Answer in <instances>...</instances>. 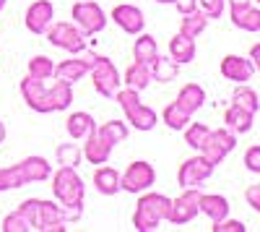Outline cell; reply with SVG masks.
<instances>
[{"label": "cell", "instance_id": "1", "mask_svg": "<svg viewBox=\"0 0 260 232\" xmlns=\"http://www.w3.org/2000/svg\"><path fill=\"white\" fill-rule=\"evenodd\" d=\"M169 206H172V198L164 193L141 196V201L136 206V214H133V227L138 232H156L159 224L167 222V217H169Z\"/></svg>", "mask_w": 260, "mask_h": 232}, {"label": "cell", "instance_id": "2", "mask_svg": "<svg viewBox=\"0 0 260 232\" xmlns=\"http://www.w3.org/2000/svg\"><path fill=\"white\" fill-rule=\"evenodd\" d=\"M115 99H117V104L122 107V112H125V118H127V123L133 125L136 131H154L156 128V112L151 110V107H146V104L138 99V92L136 89H117V94H115Z\"/></svg>", "mask_w": 260, "mask_h": 232}, {"label": "cell", "instance_id": "3", "mask_svg": "<svg viewBox=\"0 0 260 232\" xmlns=\"http://www.w3.org/2000/svg\"><path fill=\"white\" fill-rule=\"evenodd\" d=\"M52 178V196L57 198V204L62 206H73V204H83V193L86 185L83 178L76 172V167H57Z\"/></svg>", "mask_w": 260, "mask_h": 232}, {"label": "cell", "instance_id": "4", "mask_svg": "<svg viewBox=\"0 0 260 232\" xmlns=\"http://www.w3.org/2000/svg\"><path fill=\"white\" fill-rule=\"evenodd\" d=\"M45 37L50 45L71 52V55H81L86 50V34L76 24H71V21H52L45 32Z\"/></svg>", "mask_w": 260, "mask_h": 232}, {"label": "cell", "instance_id": "5", "mask_svg": "<svg viewBox=\"0 0 260 232\" xmlns=\"http://www.w3.org/2000/svg\"><path fill=\"white\" fill-rule=\"evenodd\" d=\"M89 73H91V81H94L96 94H102V97H107V99H112V97L117 94V89L122 86V78H120V73H117V68H115V63L107 57V55H94V57H91Z\"/></svg>", "mask_w": 260, "mask_h": 232}, {"label": "cell", "instance_id": "6", "mask_svg": "<svg viewBox=\"0 0 260 232\" xmlns=\"http://www.w3.org/2000/svg\"><path fill=\"white\" fill-rule=\"evenodd\" d=\"M71 16H73V24H76L86 37L99 34V32H104V26H107V16H104L102 6L94 3V0H78V3L73 6V11H71Z\"/></svg>", "mask_w": 260, "mask_h": 232}, {"label": "cell", "instance_id": "7", "mask_svg": "<svg viewBox=\"0 0 260 232\" xmlns=\"http://www.w3.org/2000/svg\"><path fill=\"white\" fill-rule=\"evenodd\" d=\"M201 196H203L201 188H182V193L172 201V206H169L167 222L177 224V227L192 222L195 217H198V212H201Z\"/></svg>", "mask_w": 260, "mask_h": 232}, {"label": "cell", "instance_id": "8", "mask_svg": "<svg viewBox=\"0 0 260 232\" xmlns=\"http://www.w3.org/2000/svg\"><path fill=\"white\" fill-rule=\"evenodd\" d=\"M156 183V170L148 162H130L127 170L120 175V191L143 193Z\"/></svg>", "mask_w": 260, "mask_h": 232}, {"label": "cell", "instance_id": "9", "mask_svg": "<svg viewBox=\"0 0 260 232\" xmlns=\"http://www.w3.org/2000/svg\"><path fill=\"white\" fill-rule=\"evenodd\" d=\"M234 146H237V133L224 125V128H216V131L208 133V141L198 154H203L211 164H221L224 157L229 152H234Z\"/></svg>", "mask_w": 260, "mask_h": 232}, {"label": "cell", "instance_id": "10", "mask_svg": "<svg viewBox=\"0 0 260 232\" xmlns=\"http://www.w3.org/2000/svg\"><path fill=\"white\" fill-rule=\"evenodd\" d=\"M216 170V164H211L203 154L198 157H190L180 164V172H177V183L182 188H201Z\"/></svg>", "mask_w": 260, "mask_h": 232}, {"label": "cell", "instance_id": "11", "mask_svg": "<svg viewBox=\"0 0 260 232\" xmlns=\"http://www.w3.org/2000/svg\"><path fill=\"white\" fill-rule=\"evenodd\" d=\"M21 97L34 112H52V102H50V86H45V81H37L26 76L21 81Z\"/></svg>", "mask_w": 260, "mask_h": 232}, {"label": "cell", "instance_id": "12", "mask_svg": "<svg viewBox=\"0 0 260 232\" xmlns=\"http://www.w3.org/2000/svg\"><path fill=\"white\" fill-rule=\"evenodd\" d=\"M37 229L45 232H62L65 227V217H62V206L57 201H42L37 204Z\"/></svg>", "mask_w": 260, "mask_h": 232}, {"label": "cell", "instance_id": "13", "mask_svg": "<svg viewBox=\"0 0 260 232\" xmlns=\"http://www.w3.org/2000/svg\"><path fill=\"white\" fill-rule=\"evenodd\" d=\"M112 21L127 34H141L143 26H146V18H143V11L138 6H130V3H120L112 8Z\"/></svg>", "mask_w": 260, "mask_h": 232}, {"label": "cell", "instance_id": "14", "mask_svg": "<svg viewBox=\"0 0 260 232\" xmlns=\"http://www.w3.org/2000/svg\"><path fill=\"white\" fill-rule=\"evenodd\" d=\"M52 18H55V8L50 0H37V3H31L26 8V29L31 34H45L47 26L52 24Z\"/></svg>", "mask_w": 260, "mask_h": 232}, {"label": "cell", "instance_id": "15", "mask_svg": "<svg viewBox=\"0 0 260 232\" xmlns=\"http://www.w3.org/2000/svg\"><path fill=\"white\" fill-rule=\"evenodd\" d=\"M219 71H221V76L226 81H234V83H247L255 76V66L242 55H226L221 60Z\"/></svg>", "mask_w": 260, "mask_h": 232}, {"label": "cell", "instance_id": "16", "mask_svg": "<svg viewBox=\"0 0 260 232\" xmlns=\"http://www.w3.org/2000/svg\"><path fill=\"white\" fill-rule=\"evenodd\" d=\"M112 149H115V146H112V143H107L104 136L94 128L89 136H86V143H83L81 154H83L86 162H91V164H107V162H110Z\"/></svg>", "mask_w": 260, "mask_h": 232}, {"label": "cell", "instance_id": "17", "mask_svg": "<svg viewBox=\"0 0 260 232\" xmlns=\"http://www.w3.org/2000/svg\"><path fill=\"white\" fill-rule=\"evenodd\" d=\"M18 170L24 175V183H45L52 175V164L45 157H26L18 162Z\"/></svg>", "mask_w": 260, "mask_h": 232}, {"label": "cell", "instance_id": "18", "mask_svg": "<svg viewBox=\"0 0 260 232\" xmlns=\"http://www.w3.org/2000/svg\"><path fill=\"white\" fill-rule=\"evenodd\" d=\"M89 68H91V57L89 60L71 57V60H62V63H57V66H55V78L76 83V81H81L86 73H89Z\"/></svg>", "mask_w": 260, "mask_h": 232}, {"label": "cell", "instance_id": "19", "mask_svg": "<svg viewBox=\"0 0 260 232\" xmlns=\"http://www.w3.org/2000/svg\"><path fill=\"white\" fill-rule=\"evenodd\" d=\"M232 8V24L242 32H260V11L247 3V6H229Z\"/></svg>", "mask_w": 260, "mask_h": 232}, {"label": "cell", "instance_id": "20", "mask_svg": "<svg viewBox=\"0 0 260 232\" xmlns=\"http://www.w3.org/2000/svg\"><path fill=\"white\" fill-rule=\"evenodd\" d=\"M175 102L180 104L182 110H187L192 115V112H198L203 104H206V89L201 86V83H185Z\"/></svg>", "mask_w": 260, "mask_h": 232}, {"label": "cell", "instance_id": "21", "mask_svg": "<svg viewBox=\"0 0 260 232\" xmlns=\"http://www.w3.org/2000/svg\"><path fill=\"white\" fill-rule=\"evenodd\" d=\"M201 212L211 222H221L224 217H229V201L219 193H203L201 196Z\"/></svg>", "mask_w": 260, "mask_h": 232}, {"label": "cell", "instance_id": "22", "mask_svg": "<svg viewBox=\"0 0 260 232\" xmlns=\"http://www.w3.org/2000/svg\"><path fill=\"white\" fill-rule=\"evenodd\" d=\"M151 81H154V78H151V66H148V63H141V60H136L133 66L125 71V78H122L125 86L136 89V92H143Z\"/></svg>", "mask_w": 260, "mask_h": 232}, {"label": "cell", "instance_id": "23", "mask_svg": "<svg viewBox=\"0 0 260 232\" xmlns=\"http://www.w3.org/2000/svg\"><path fill=\"white\" fill-rule=\"evenodd\" d=\"M94 188L102 196H115L120 193V172L115 167H99L94 172Z\"/></svg>", "mask_w": 260, "mask_h": 232}, {"label": "cell", "instance_id": "24", "mask_svg": "<svg viewBox=\"0 0 260 232\" xmlns=\"http://www.w3.org/2000/svg\"><path fill=\"white\" fill-rule=\"evenodd\" d=\"M94 128H96V125H94V118L89 112H73V115H68V120H65V131H68V136L73 141L86 138Z\"/></svg>", "mask_w": 260, "mask_h": 232}, {"label": "cell", "instance_id": "25", "mask_svg": "<svg viewBox=\"0 0 260 232\" xmlns=\"http://www.w3.org/2000/svg\"><path fill=\"white\" fill-rule=\"evenodd\" d=\"M224 123H226V128H232L234 133H247L252 128V123H255V115L245 107H237V104H232V107L224 112Z\"/></svg>", "mask_w": 260, "mask_h": 232}, {"label": "cell", "instance_id": "26", "mask_svg": "<svg viewBox=\"0 0 260 232\" xmlns=\"http://www.w3.org/2000/svg\"><path fill=\"white\" fill-rule=\"evenodd\" d=\"M177 76H180V63L177 60L156 55V60L151 63V78H154V81L169 83V81H177Z\"/></svg>", "mask_w": 260, "mask_h": 232}, {"label": "cell", "instance_id": "27", "mask_svg": "<svg viewBox=\"0 0 260 232\" xmlns=\"http://www.w3.org/2000/svg\"><path fill=\"white\" fill-rule=\"evenodd\" d=\"M169 57L177 60L180 66L182 63H190L195 57V39H190L185 34H175L169 39Z\"/></svg>", "mask_w": 260, "mask_h": 232}, {"label": "cell", "instance_id": "28", "mask_svg": "<svg viewBox=\"0 0 260 232\" xmlns=\"http://www.w3.org/2000/svg\"><path fill=\"white\" fill-rule=\"evenodd\" d=\"M208 16L203 13V11H190V13H185V18H182V24H180V34H185V37H190V39H198L203 32H206V26H208Z\"/></svg>", "mask_w": 260, "mask_h": 232}, {"label": "cell", "instance_id": "29", "mask_svg": "<svg viewBox=\"0 0 260 232\" xmlns=\"http://www.w3.org/2000/svg\"><path fill=\"white\" fill-rule=\"evenodd\" d=\"M156 55H159V47H156V39L151 37V34H138V39H136V45H133V57L136 60H141V63H154L156 60Z\"/></svg>", "mask_w": 260, "mask_h": 232}, {"label": "cell", "instance_id": "30", "mask_svg": "<svg viewBox=\"0 0 260 232\" xmlns=\"http://www.w3.org/2000/svg\"><path fill=\"white\" fill-rule=\"evenodd\" d=\"M232 104H237V107H245V110H250L252 115H257V110H260L257 92H255V89H250L247 83H237V89L232 92Z\"/></svg>", "mask_w": 260, "mask_h": 232}, {"label": "cell", "instance_id": "31", "mask_svg": "<svg viewBox=\"0 0 260 232\" xmlns=\"http://www.w3.org/2000/svg\"><path fill=\"white\" fill-rule=\"evenodd\" d=\"M190 118H192V115H190L187 110H182L177 102L167 104V107H164V112H161V120H164V123L169 125L172 131H182L185 125L190 123Z\"/></svg>", "mask_w": 260, "mask_h": 232}, {"label": "cell", "instance_id": "32", "mask_svg": "<svg viewBox=\"0 0 260 232\" xmlns=\"http://www.w3.org/2000/svg\"><path fill=\"white\" fill-rule=\"evenodd\" d=\"M185 143L190 146V149H195V152H201L203 146H206V141H208V133H211V128L206 123H192V125H185Z\"/></svg>", "mask_w": 260, "mask_h": 232}, {"label": "cell", "instance_id": "33", "mask_svg": "<svg viewBox=\"0 0 260 232\" xmlns=\"http://www.w3.org/2000/svg\"><path fill=\"white\" fill-rule=\"evenodd\" d=\"M26 71H29V76L37 78V81H47V78L55 76V63H52L47 55H37V57L29 60Z\"/></svg>", "mask_w": 260, "mask_h": 232}, {"label": "cell", "instance_id": "34", "mask_svg": "<svg viewBox=\"0 0 260 232\" xmlns=\"http://www.w3.org/2000/svg\"><path fill=\"white\" fill-rule=\"evenodd\" d=\"M96 131L104 136V141H107V143L117 146V143H122V141L127 138V123H122V120H110V123L99 125Z\"/></svg>", "mask_w": 260, "mask_h": 232}, {"label": "cell", "instance_id": "35", "mask_svg": "<svg viewBox=\"0 0 260 232\" xmlns=\"http://www.w3.org/2000/svg\"><path fill=\"white\" fill-rule=\"evenodd\" d=\"M55 157H57V164L60 167H78L81 159H83L78 143H60L57 149H55Z\"/></svg>", "mask_w": 260, "mask_h": 232}, {"label": "cell", "instance_id": "36", "mask_svg": "<svg viewBox=\"0 0 260 232\" xmlns=\"http://www.w3.org/2000/svg\"><path fill=\"white\" fill-rule=\"evenodd\" d=\"M21 185H26V183H24V175H21L18 164L0 167V191H16Z\"/></svg>", "mask_w": 260, "mask_h": 232}, {"label": "cell", "instance_id": "37", "mask_svg": "<svg viewBox=\"0 0 260 232\" xmlns=\"http://www.w3.org/2000/svg\"><path fill=\"white\" fill-rule=\"evenodd\" d=\"M3 232H31V224H29V219L16 209V212H11V214L3 219Z\"/></svg>", "mask_w": 260, "mask_h": 232}, {"label": "cell", "instance_id": "38", "mask_svg": "<svg viewBox=\"0 0 260 232\" xmlns=\"http://www.w3.org/2000/svg\"><path fill=\"white\" fill-rule=\"evenodd\" d=\"M198 3H201V11L208 18H221V13L226 8V0H198Z\"/></svg>", "mask_w": 260, "mask_h": 232}, {"label": "cell", "instance_id": "39", "mask_svg": "<svg viewBox=\"0 0 260 232\" xmlns=\"http://www.w3.org/2000/svg\"><path fill=\"white\" fill-rule=\"evenodd\" d=\"M211 229H213V232H245L247 227H245V222H240V219H229V217H224L221 222H213Z\"/></svg>", "mask_w": 260, "mask_h": 232}, {"label": "cell", "instance_id": "40", "mask_svg": "<svg viewBox=\"0 0 260 232\" xmlns=\"http://www.w3.org/2000/svg\"><path fill=\"white\" fill-rule=\"evenodd\" d=\"M37 204H39V198H26L24 204L18 206V212L24 214L26 219H29V224H31V229H37Z\"/></svg>", "mask_w": 260, "mask_h": 232}, {"label": "cell", "instance_id": "41", "mask_svg": "<svg viewBox=\"0 0 260 232\" xmlns=\"http://www.w3.org/2000/svg\"><path fill=\"white\" fill-rule=\"evenodd\" d=\"M245 167L250 172L260 175V146H250V149L245 152Z\"/></svg>", "mask_w": 260, "mask_h": 232}, {"label": "cell", "instance_id": "42", "mask_svg": "<svg viewBox=\"0 0 260 232\" xmlns=\"http://www.w3.org/2000/svg\"><path fill=\"white\" fill-rule=\"evenodd\" d=\"M245 198L250 204V209H255V212H260V185H250L245 191Z\"/></svg>", "mask_w": 260, "mask_h": 232}, {"label": "cell", "instance_id": "43", "mask_svg": "<svg viewBox=\"0 0 260 232\" xmlns=\"http://www.w3.org/2000/svg\"><path fill=\"white\" fill-rule=\"evenodd\" d=\"M172 6H175V8H177V11L185 16V13H190V11H195V8H198V0H175Z\"/></svg>", "mask_w": 260, "mask_h": 232}, {"label": "cell", "instance_id": "44", "mask_svg": "<svg viewBox=\"0 0 260 232\" xmlns=\"http://www.w3.org/2000/svg\"><path fill=\"white\" fill-rule=\"evenodd\" d=\"M257 57H260V47H257V45H255V47H252V50H250V57H247V60H250V63H252V66H255V68H257V63H260V60H257Z\"/></svg>", "mask_w": 260, "mask_h": 232}, {"label": "cell", "instance_id": "45", "mask_svg": "<svg viewBox=\"0 0 260 232\" xmlns=\"http://www.w3.org/2000/svg\"><path fill=\"white\" fill-rule=\"evenodd\" d=\"M229 6H247V3H252V0H226Z\"/></svg>", "mask_w": 260, "mask_h": 232}, {"label": "cell", "instance_id": "46", "mask_svg": "<svg viewBox=\"0 0 260 232\" xmlns=\"http://www.w3.org/2000/svg\"><path fill=\"white\" fill-rule=\"evenodd\" d=\"M3 141H6V125L0 123V143H3Z\"/></svg>", "mask_w": 260, "mask_h": 232}, {"label": "cell", "instance_id": "47", "mask_svg": "<svg viewBox=\"0 0 260 232\" xmlns=\"http://www.w3.org/2000/svg\"><path fill=\"white\" fill-rule=\"evenodd\" d=\"M154 3H161V6H172L175 0H154Z\"/></svg>", "mask_w": 260, "mask_h": 232}, {"label": "cell", "instance_id": "48", "mask_svg": "<svg viewBox=\"0 0 260 232\" xmlns=\"http://www.w3.org/2000/svg\"><path fill=\"white\" fill-rule=\"evenodd\" d=\"M3 6H6V0H0V11H3Z\"/></svg>", "mask_w": 260, "mask_h": 232}]
</instances>
